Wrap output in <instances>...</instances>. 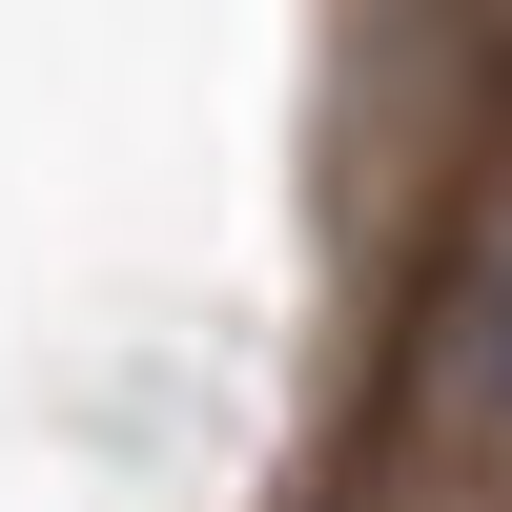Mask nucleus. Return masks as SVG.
<instances>
[{"label": "nucleus", "instance_id": "f257e3e1", "mask_svg": "<svg viewBox=\"0 0 512 512\" xmlns=\"http://www.w3.org/2000/svg\"><path fill=\"white\" fill-rule=\"evenodd\" d=\"M451 369H472V390L512 410V246H492V267H472V308H451Z\"/></svg>", "mask_w": 512, "mask_h": 512}]
</instances>
